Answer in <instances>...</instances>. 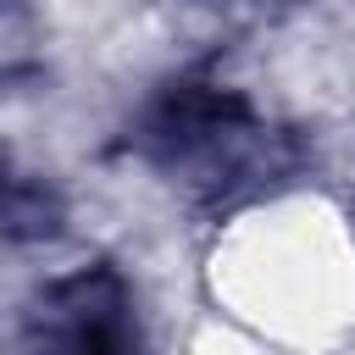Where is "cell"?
Segmentation results:
<instances>
[{
	"label": "cell",
	"mask_w": 355,
	"mask_h": 355,
	"mask_svg": "<svg viewBox=\"0 0 355 355\" xmlns=\"http://www.w3.org/2000/svg\"><path fill=\"white\" fill-rule=\"evenodd\" d=\"M61 222V200L44 183L0 172V227L6 233H50Z\"/></svg>",
	"instance_id": "obj_1"
}]
</instances>
